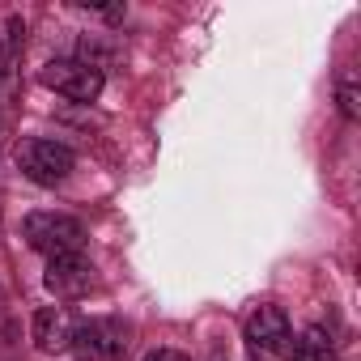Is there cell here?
I'll list each match as a JSON object with an SVG mask.
<instances>
[{"label": "cell", "instance_id": "12", "mask_svg": "<svg viewBox=\"0 0 361 361\" xmlns=\"http://www.w3.org/2000/svg\"><path fill=\"white\" fill-rule=\"evenodd\" d=\"M0 68H5V43H0Z\"/></svg>", "mask_w": 361, "mask_h": 361}, {"label": "cell", "instance_id": "6", "mask_svg": "<svg viewBox=\"0 0 361 361\" xmlns=\"http://www.w3.org/2000/svg\"><path fill=\"white\" fill-rule=\"evenodd\" d=\"M43 285H47L56 298H81V293L94 285V264H90L81 251H77V255H56V259H47Z\"/></svg>", "mask_w": 361, "mask_h": 361}, {"label": "cell", "instance_id": "1", "mask_svg": "<svg viewBox=\"0 0 361 361\" xmlns=\"http://www.w3.org/2000/svg\"><path fill=\"white\" fill-rule=\"evenodd\" d=\"M243 340H247L251 361H293V353H298V336L281 306H255L247 314Z\"/></svg>", "mask_w": 361, "mask_h": 361}, {"label": "cell", "instance_id": "4", "mask_svg": "<svg viewBox=\"0 0 361 361\" xmlns=\"http://www.w3.org/2000/svg\"><path fill=\"white\" fill-rule=\"evenodd\" d=\"M77 361H123L128 353V327L119 319H90L73 331Z\"/></svg>", "mask_w": 361, "mask_h": 361}, {"label": "cell", "instance_id": "3", "mask_svg": "<svg viewBox=\"0 0 361 361\" xmlns=\"http://www.w3.org/2000/svg\"><path fill=\"white\" fill-rule=\"evenodd\" d=\"M18 166H22V174L30 178V183H39V188H56V183H64V178L73 174L77 157H73L68 145L47 140V136H35V140L18 145Z\"/></svg>", "mask_w": 361, "mask_h": 361}, {"label": "cell", "instance_id": "9", "mask_svg": "<svg viewBox=\"0 0 361 361\" xmlns=\"http://www.w3.org/2000/svg\"><path fill=\"white\" fill-rule=\"evenodd\" d=\"M336 102H340V115H344V119H357V115H361V90H357L353 81H340Z\"/></svg>", "mask_w": 361, "mask_h": 361}, {"label": "cell", "instance_id": "2", "mask_svg": "<svg viewBox=\"0 0 361 361\" xmlns=\"http://www.w3.org/2000/svg\"><path fill=\"white\" fill-rule=\"evenodd\" d=\"M22 238L35 251H43L47 259H56V255H77L85 247V226L77 217H68V213L43 209V213H30L22 221Z\"/></svg>", "mask_w": 361, "mask_h": 361}, {"label": "cell", "instance_id": "5", "mask_svg": "<svg viewBox=\"0 0 361 361\" xmlns=\"http://www.w3.org/2000/svg\"><path fill=\"white\" fill-rule=\"evenodd\" d=\"M39 81L56 94H64L68 102H94L102 94V73L81 60H51V64H43Z\"/></svg>", "mask_w": 361, "mask_h": 361}, {"label": "cell", "instance_id": "8", "mask_svg": "<svg viewBox=\"0 0 361 361\" xmlns=\"http://www.w3.org/2000/svg\"><path fill=\"white\" fill-rule=\"evenodd\" d=\"M298 361H340V353H336V340H331V331L327 327H306L302 336H298V353H293Z\"/></svg>", "mask_w": 361, "mask_h": 361}, {"label": "cell", "instance_id": "10", "mask_svg": "<svg viewBox=\"0 0 361 361\" xmlns=\"http://www.w3.org/2000/svg\"><path fill=\"white\" fill-rule=\"evenodd\" d=\"M145 361H192V357L178 348H153V353H145Z\"/></svg>", "mask_w": 361, "mask_h": 361}, {"label": "cell", "instance_id": "11", "mask_svg": "<svg viewBox=\"0 0 361 361\" xmlns=\"http://www.w3.org/2000/svg\"><path fill=\"white\" fill-rule=\"evenodd\" d=\"M0 336H5V340L13 336V323H5V289H0Z\"/></svg>", "mask_w": 361, "mask_h": 361}, {"label": "cell", "instance_id": "7", "mask_svg": "<svg viewBox=\"0 0 361 361\" xmlns=\"http://www.w3.org/2000/svg\"><path fill=\"white\" fill-rule=\"evenodd\" d=\"M73 314L64 310V306H43V310H35V319H30V340H35V348L39 353H64V348H73Z\"/></svg>", "mask_w": 361, "mask_h": 361}]
</instances>
